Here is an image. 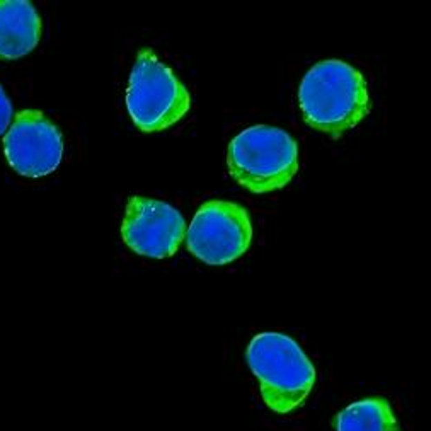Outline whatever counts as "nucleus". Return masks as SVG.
Wrapping results in <instances>:
<instances>
[{"mask_svg":"<svg viewBox=\"0 0 431 431\" xmlns=\"http://www.w3.org/2000/svg\"><path fill=\"white\" fill-rule=\"evenodd\" d=\"M304 121L331 138H340L370 113L365 77L341 60H324L305 73L298 87Z\"/></svg>","mask_w":431,"mask_h":431,"instance_id":"nucleus-1","label":"nucleus"},{"mask_svg":"<svg viewBox=\"0 0 431 431\" xmlns=\"http://www.w3.org/2000/svg\"><path fill=\"white\" fill-rule=\"evenodd\" d=\"M264 404L286 414L304 404L315 384V368L304 349L282 333H261L246 351Z\"/></svg>","mask_w":431,"mask_h":431,"instance_id":"nucleus-2","label":"nucleus"},{"mask_svg":"<svg viewBox=\"0 0 431 431\" xmlns=\"http://www.w3.org/2000/svg\"><path fill=\"white\" fill-rule=\"evenodd\" d=\"M227 164L232 178L250 193H271L297 174L298 147L288 131L257 125L232 140Z\"/></svg>","mask_w":431,"mask_h":431,"instance_id":"nucleus-3","label":"nucleus"},{"mask_svg":"<svg viewBox=\"0 0 431 431\" xmlns=\"http://www.w3.org/2000/svg\"><path fill=\"white\" fill-rule=\"evenodd\" d=\"M190 106V92L174 72L152 50H140L127 89V108L136 127L145 134L162 131L183 120Z\"/></svg>","mask_w":431,"mask_h":431,"instance_id":"nucleus-4","label":"nucleus"},{"mask_svg":"<svg viewBox=\"0 0 431 431\" xmlns=\"http://www.w3.org/2000/svg\"><path fill=\"white\" fill-rule=\"evenodd\" d=\"M253 241L249 212L234 201L212 200L198 208L186 230L191 254L212 266L239 259Z\"/></svg>","mask_w":431,"mask_h":431,"instance_id":"nucleus-5","label":"nucleus"},{"mask_svg":"<svg viewBox=\"0 0 431 431\" xmlns=\"http://www.w3.org/2000/svg\"><path fill=\"white\" fill-rule=\"evenodd\" d=\"M10 167L26 178H43L60 165L64 138L60 130L38 109L17 113L3 138Z\"/></svg>","mask_w":431,"mask_h":431,"instance_id":"nucleus-6","label":"nucleus"},{"mask_svg":"<svg viewBox=\"0 0 431 431\" xmlns=\"http://www.w3.org/2000/svg\"><path fill=\"white\" fill-rule=\"evenodd\" d=\"M121 235L125 244L140 256L164 259L178 253L186 237V222L174 206L134 196L127 205Z\"/></svg>","mask_w":431,"mask_h":431,"instance_id":"nucleus-7","label":"nucleus"},{"mask_svg":"<svg viewBox=\"0 0 431 431\" xmlns=\"http://www.w3.org/2000/svg\"><path fill=\"white\" fill-rule=\"evenodd\" d=\"M42 38V19L28 0H0V60L31 53Z\"/></svg>","mask_w":431,"mask_h":431,"instance_id":"nucleus-8","label":"nucleus"},{"mask_svg":"<svg viewBox=\"0 0 431 431\" xmlns=\"http://www.w3.org/2000/svg\"><path fill=\"white\" fill-rule=\"evenodd\" d=\"M336 431H401V426L389 401L370 397L342 409L336 418Z\"/></svg>","mask_w":431,"mask_h":431,"instance_id":"nucleus-9","label":"nucleus"},{"mask_svg":"<svg viewBox=\"0 0 431 431\" xmlns=\"http://www.w3.org/2000/svg\"><path fill=\"white\" fill-rule=\"evenodd\" d=\"M10 120H12V104H10V99L7 98L3 87L0 86V135L6 134Z\"/></svg>","mask_w":431,"mask_h":431,"instance_id":"nucleus-10","label":"nucleus"}]
</instances>
